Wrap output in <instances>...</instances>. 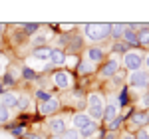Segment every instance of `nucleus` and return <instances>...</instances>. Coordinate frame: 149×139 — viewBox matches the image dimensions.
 <instances>
[{
    "instance_id": "7c9ffc66",
    "label": "nucleus",
    "mask_w": 149,
    "mask_h": 139,
    "mask_svg": "<svg viewBox=\"0 0 149 139\" xmlns=\"http://www.w3.org/2000/svg\"><path fill=\"white\" fill-rule=\"evenodd\" d=\"M135 139H149V133L145 131V129H141L137 135H135Z\"/></svg>"
},
{
    "instance_id": "b1692460",
    "label": "nucleus",
    "mask_w": 149,
    "mask_h": 139,
    "mask_svg": "<svg viewBox=\"0 0 149 139\" xmlns=\"http://www.w3.org/2000/svg\"><path fill=\"white\" fill-rule=\"evenodd\" d=\"M95 131H97V123H95V121H92V123H90L86 129H81V131H78V133H80V137H92Z\"/></svg>"
},
{
    "instance_id": "f3484780",
    "label": "nucleus",
    "mask_w": 149,
    "mask_h": 139,
    "mask_svg": "<svg viewBox=\"0 0 149 139\" xmlns=\"http://www.w3.org/2000/svg\"><path fill=\"white\" fill-rule=\"evenodd\" d=\"M50 50H52L50 46L34 48V50H32V56H34L36 60H48V58H50Z\"/></svg>"
},
{
    "instance_id": "39448f33",
    "label": "nucleus",
    "mask_w": 149,
    "mask_h": 139,
    "mask_svg": "<svg viewBox=\"0 0 149 139\" xmlns=\"http://www.w3.org/2000/svg\"><path fill=\"white\" fill-rule=\"evenodd\" d=\"M119 66H121V64H119V60L115 58V56H111L109 60H105V62H103V66L100 68V76L105 78V80H107V78H113L115 74L119 72Z\"/></svg>"
},
{
    "instance_id": "2f4dec72",
    "label": "nucleus",
    "mask_w": 149,
    "mask_h": 139,
    "mask_svg": "<svg viewBox=\"0 0 149 139\" xmlns=\"http://www.w3.org/2000/svg\"><path fill=\"white\" fill-rule=\"evenodd\" d=\"M102 139H115V133H111V131H107L105 135H103Z\"/></svg>"
},
{
    "instance_id": "473e14b6",
    "label": "nucleus",
    "mask_w": 149,
    "mask_h": 139,
    "mask_svg": "<svg viewBox=\"0 0 149 139\" xmlns=\"http://www.w3.org/2000/svg\"><path fill=\"white\" fill-rule=\"evenodd\" d=\"M4 64H6V58H4V56H0V74H2V68H4Z\"/></svg>"
},
{
    "instance_id": "c756f323",
    "label": "nucleus",
    "mask_w": 149,
    "mask_h": 139,
    "mask_svg": "<svg viewBox=\"0 0 149 139\" xmlns=\"http://www.w3.org/2000/svg\"><path fill=\"white\" fill-rule=\"evenodd\" d=\"M8 129H10V133L14 135V137H22L24 131H26V127H24V125H12V127H8Z\"/></svg>"
},
{
    "instance_id": "393cba45",
    "label": "nucleus",
    "mask_w": 149,
    "mask_h": 139,
    "mask_svg": "<svg viewBox=\"0 0 149 139\" xmlns=\"http://www.w3.org/2000/svg\"><path fill=\"white\" fill-rule=\"evenodd\" d=\"M0 83H2V85H4V90H6V88H10V85H14V83H16V78L12 76L10 72H6V74L2 76V81H0Z\"/></svg>"
},
{
    "instance_id": "6e6552de",
    "label": "nucleus",
    "mask_w": 149,
    "mask_h": 139,
    "mask_svg": "<svg viewBox=\"0 0 149 139\" xmlns=\"http://www.w3.org/2000/svg\"><path fill=\"white\" fill-rule=\"evenodd\" d=\"M86 58H88V62L90 64H102V62H105V52H103V48L100 46H92L86 50Z\"/></svg>"
},
{
    "instance_id": "412c9836",
    "label": "nucleus",
    "mask_w": 149,
    "mask_h": 139,
    "mask_svg": "<svg viewBox=\"0 0 149 139\" xmlns=\"http://www.w3.org/2000/svg\"><path fill=\"white\" fill-rule=\"evenodd\" d=\"M123 121H125V117H123V115H117V117L113 119V121H109V123H107L105 127H107V131H111V133H115L117 129L121 127V123H123Z\"/></svg>"
},
{
    "instance_id": "20e7f679",
    "label": "nucleus",
    "mask_w": 149,
    "mask_h": 139,
    "mask_svg": "<svg viewBox=\"0 0 149 139\" xmlns=\"http://www.w3.org/2000/svg\"><path fill=\"white\" fill-rule=\"evenodd\" d=\"M127 81H129L131 88H149V72H145V70L131 72Z\"/></svg>"
},
{
    "instance_id": "dca6fc26",
    "label": "nucleus",
    "mask_w": 149,
    "mask_h": 139,
    "mask_svg": "<svg viewBox=\"0 0 149 139\" xmlns=\"http://www.w3.org/2000/svg\"><path fill=\"white\" fill-rule=\"evenodd\" d=\"M0 104L4 105V107H8V109H14L16 104H18V93L14 92H4L0 95Z\"/></svg>"
},
{
    "instance_id": "f8f14e48",
    "label": "nucleus",
    "mask_w": 149,
    "mask_h": 139,
    "mask_svg": "<svg viewBox=\"0 0 149 139\" xmlns=\"http://www.w3.org/2000/svg\"><path fill=\"white\" fill-rule=\"evenodd\" d=\"M92 123V119L88 117V113H74V117H72V125L74 127L72 129H76V131H81V129H86L88 125Z\"/></svg>"
},
{
    "instance_id": "423d86ee",
    "label": "nucleus",
    "mask_w": 149,
    "mask_h": 139,
    "mask_svg": "<svg viewBox=\"0 0 149 139\" xmlns=\"http://www.w3.org/2000/svg\"><path fill=\"white\" fill-rule=\"evenodd\" d=\"M54 83L60 90H70L74 85V78H72V74H70L68 70H58L56 74H54Z\"/></svg>"
},
{
    "instance_id": "e433bc0d",
    "label": "nucleus",
    "mask_w": 149,
    "mask_h": 139,
    "mask_svg": "<svg viewBox=\"0 0 149 139\" xmlns=\"http://www.w3.org/2000/svg\"><path fill=\"white\" fill-rule=\"evenodd\" d=\"M6 92V90H4V85H2V83H0V95H2V93Z\"/></svg>"
},
{
    "instance_id": "ddd939ff",
    "label": "nucleus",
    "mask_w": 149,
    "mask_h": 139,
    "mask_svg": "<svg viewBox=\"0 0 149 139\" xmlns=\"http://www.w3.org/2000/svg\"><path fill=\"white\" fill-rule=\"evenodd\" d=\"M117 115H119V104H113V101H111V104H107L105 107H103V117L102 119L105 121V123L113 121Z\"/></svg>"
},
{
    "instance_id": "72a5a7b5",
    "label": "nucleus",
    "mask_w": 149,
    "mask_h": 139,
    "mask_svg": "<svg viewBox=\"0 0 149 139\" xmlns=\"http://www.w3.org/2000/svg\"><path fill=\"white\" fill-rule=\"evenodd\" d=\"M28 139H44V135H40V133H34V135H30Z\"/></svg>"
},
{
    "instance_id": "7ed1b4c3",
    "label": "nucleus",
    "mask_w": 149,
    "mask_h": 139,
    "mask_svg": "<svg viewBox=\"0 0 149 139\" xmlns=\"http://www.w3.org/2000/svg\"><path fill=\"white\" fill-rule=\"evenodd\" d=\"M123 68L131 74V72H137L143 66V54L141 52H135V50H129L127 54H123Z\"/></svg>"
},
{
    "instance_id": "c9c22d12",
    "label": "nucleus",
    "mask_w": 149,
    "mask_h": 139,
    "mask_svg": "<svg viewBox=\"0 0 149 139\" xmlns=\"http://www.w3.org/2000/svg\"><path fill=\"white\" fill-rule=\"evenodd\" d=\"M143 62H145V66H147V70H149V54L145 56V58H143Z\"/></svg>"
},
{
    "instance_id": "aec40b11",
    "label": "nucleus",
    "mask_w": 149,
    "mask_h": 139,
    "mask_svg": "<svg viewBox=\"0 0 149 139\" xmlns=\"http://www.w3.org/2000/svg\"><path fill=\"white\" fill-rule=\"evenodd\" d=\"M28 105H30V95H28V93H20V95H18L16 109H18V111H24V109H28Z\"/></svg>"
},
{
    "instance_id": "0eeeda50",
    "label": "nucleus",
    "mask_w": 149,
    "mask_h": 139,
    "mask_svg": "<svg viewBox=\"0 0 149 139\" xmlns=\"http://www.w3.org/2000/svg\"><path fill=\"white\" fill-rule=\"evenodd\" d=\"M48 129H50V133H52L54 137H60V135L68 129L66 127V119H64V117H50Z\"/></svg>"
},
{
    "instance_id": "9d476101",
    "label": "nucleus",
    "mask_w": 149,
    "mask_h": 139,
    "mask_svg": "<svg viewBox=\"0 0 149 139\" xmlns=\"http://www.w3.org/2000/svg\"><path fill=\"white\" fill-rule=\"evenodd\" d=\"M131 28L137 34L139 46H149V26H145V24H131Z\"/></svg>"
},
{
    "instance_id": "2eb2a0df",
    "label": "nucleus",
    "mask_w": 149,
    "mask_h": 139,
    "mask_svg": "<svg viewBox=\"0 0 149 139\" xmlns=\"http://www.w3.org/2000/svg\"><path fill=\"white\" fill-rule=\"evenodd\" d=\"M123 42H125L129 48H135L139 46V42H137V34H135V30L131 28V24H125V32H123Z\"/></svg>"
},
{
    "instance_id": "5701e85b",
    "label": "nucleus",
    "mask_w": 149,
    "mask_h": 139,
    "mask_svg": "<svg viewBox=\"0 0 149 139\" xmlns=\"http://www.w3.org/2000/svg\"><path fill=\"white\" fill-rule=\"evenodd\" d=\"M20 76H22L26 81H34V80H38V74H36L32 68H22V70H20Z\"/></svg>"
},
{
    "instance_id": "4be33fe9",
    "label": "nucleus",
    "mask_w": 149,
    "mask_h": 139,
    "mask_svg": "<svg viewBox=\"0 0 149 139\" xmlns=\"http://www.w3.org/2000/svg\"><path fill=\"white\" fill-rule=\"evenodd\" d=\"M20 28H24L26 36H36L40 32V24H20Z\"/></svg>"
},
{
    "instance_id": "6ab92c4d",
    "label": "nucleus",
    "mask_w": 149,
    "mask_h": 139,
    "mask_svg": "<svg viewBox=\"0 0 149 139\" xmlns=\"http://www.w3.org/2000/svg\"><path fill=\"white\" fill-rule=\"evenodd\" d=\"M123 32H125V24H119V22H115V24H111V30H109V36H113L115 40H119V38L123 36Z\"/></svg>"
},
{
    "instance_id": "a211bd4d",
    "label": "nucleus",
    "mask_w": 149,
    "mask_h": 139,
    "mask_svg": "<svg viewBox=\"0 0 149 139\" xmlns=\"http://www.w3.org/2000/svg\"><path fill=\"white\" fill-rule=\"evenodd\" d=\"M93 70H95V66H93V64H90L88 60L78 64V74H80V76H88V74H93Z\"/></svg>"
},
{
    "instance_id": "f03ea898",
    "label": "nucleus",
    "mask_w": 149,
    "mask_h": 139,
    "mask_svg": "<svg viewBox=\"0 0 149 139\" xmlns=\"http://www.w3.org/2000/svg\"><path fill=\"white\" fill-rule=\"evenodd\" d=\"M109 30H111V24L109 22H100V24H84V34L86 38H90L93 42H100L109 38Z\"/></svg>"
},
{
    "instance_id": "f704fd0d",
    "label": "nucleus",
    "mask_w": 149,
    "mask_h": 139,
    "mask_svg": "<svg viewBox=\"0 0 149 139\" xmlns=\"http://www.w3.org/2000/svg\"><path fill=\"white\" fill-rule=\"evenodd\" d=\"M121 139H135V135H133V133H125Z\"/></svg>"
},
{
    "instance_id": "bb28decb",
    "label": "nucleus",
    "mask_w": 149,
    "mask_h": 139,
    "mask_svg": "<svg viewBox=\"0 0 149 139\" xmlns=\"http://www.w3.org/2000/svg\"><path fill=\"white\" fill-rule=\"evenodd\" d=\"M34 97H36V99H40V101L44 104V101H48V99L52 97V93L46 92V90H36V92H34Z\"/></svg>"
},
{
    "instance_id": "1a4fd4ad",
    "label": "nucleus",
    "mask_w": 149,
    "mask_h": 139,
    "mask_svg": "<svg viewBox=\"0 0 149 139\" xmlns=\"http://www.w3.org/2000/svg\"><path fill=\"white\" fill-rule=\"evenodd\" d=\"M58 109H60V99L54 97V95H52L48 101L40 104V113H42V115H54Z\"/></svg>"
},
{
    "instance_id": "4c0bfd02",
    "label": "nucleus",
    "mask_w": 149,
    "mask_h": 139,
    "mask_svg": "<svg viewBox=\"0 0 149 139\" xmlns=\"http://www.w3.org/2000/svg\"><path fill=\"white\" fill-rule=\"evenodd\" d=\"M54 139H58V137H54Z\"/></svg>"
},
{
    "instance_id": "f257e3e1",
    "label": "nucleus",
    "mask_w": 149,
    "mask_h": 139,
    "mask_svg": "<svg viewBox=\"0 0 149 139\" xmlns=\"http://www.w3.org/2000/svg\"><path fill=\"white\" fill-rule=\"evenodd\" d=\"M103 107H105V104H103V95L100 92H93L88 95V117L92 119V121H100L103 117Z\"/></svg>"
},
{
    "instance_id": "4468645a",
    "label": "nucleus",
    "mask_w": 149,
    "mask_h": 139,
    "mask_svg": "<svg viewBox=\"0 0 149 139\" xmlns=\"http://www.w3.org/2000/svg\"><path fill=\"white\" fill-rule=\"evenodd\" d=\"M48 60H50V66H62V64H66V52L60 48H52Z\"/></svg>"
},
{
    "instance_id": "9b49d317",
    "label": "nucleus",
    "mask_w": 149,
    "mask_h": 139,
    "mask_svg": "<svg viewBox=\"0 0 149 139\" xmlns=\"http://www.w3.org/2000/svg\"><path fill=\"white\" fill-rule=\"evenodd\" d=\"M129 119H131V123H133V125L143 127V125H147V123H149V113H147V109L131 111V113H129Z\"/></svg>"
},
{
    "instance_id": "cd10ccee",
    "label": "nucleus",
    "mask_w": 149,
    "mask_h": 139,
    "mask_svg": "<svg viewBox=\"0 0 149 139\" xmlns=\"http://www.w3.org/2000/svg\"><path fill=\"white\" fill-rule=\"evenodd\" d=\"M58 139H81V137H80V133H78L76 129H66Z\"/></svg>"
},
{
    "instance_id": "a878e982",
    "label": "nucleus",
    "mask_w": 149,
    "mask_h": 139,
    "mask_svg": "<svg viewBox=\"0 0 149 139\" xmlns=\"http://www.w3.org/2000/svg\"><path fill=\"white\" fill-rule=\"evenodd\" d=\"M111 52H119V54H127V52H129V46H127L125 42H121V40H119V42H115L113 46H111Z\"/></svg>"
},
{
    "instance_id": "c85d7f7f",
    "label": "nucleus",
    "mask_w": 149,
    "mask_h": 139,
    "mask_svg": "<svg viewBox=\"0 0 149 139\" xmlns=\"http://www.w3.org/2000/svg\"><path fill=\"white\" fill-rule=\"evenodd\" d=\"M8 121H10V109L0 104V123H8Z\"/></svg>"
}]
</instances>
